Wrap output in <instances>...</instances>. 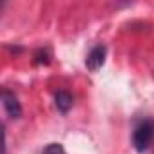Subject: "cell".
Segmentation results:
<instances>
[{
	"label": "cell",
	"mask_w": 154,
	"mask_h": 154,
	"mask_svg": "<svg viewBox=\"0 0 154 154\" xmlns=\"http://www.w3.org/2000/svg\"><path fill=\"white\" fill-rule=\"evenodd\" d=\"M154 140V123L150 120L141 122L132 132V145L138 152H145Z\"/></svg>",
	"instance_id": "1"
},
{
	"label": "cell",
	"mask_w": 154,
	"mask_h": 154,
	"mask_svg": "<svg viewBox=\"0 0 154 154\" xmlns=\"http://www.w3.org/2000/svg\"><path fill=\"white\" fill-rule=\"evenodd\" d=\"M49 62H51V54H49L47 49H38V51L35 53V63H44V65H47Z\"/></svg>",
	"instance_id": "5"
},
{
	"label": "cell",
	"mask_w": 154,
	"mask_h": 154,
	"mask_svg": "<svg viewBox=\"0 0 154 154\" xmlns=\"http://www.w3.org/2000/svg\"><path fill=\"white\" fill-rule=\"evenodd\" d=\"M2 105H4L8 116H11V118H20L22 116V105H20L18 98L13 93L6 91V89L2 91Z\"/></svg>",
	"instance_id": "3"
},
{
	"label": "cell",
	"mask_w": 154,
	"mask_h": 154,
	"mask_svg": "<svg viewBox=\"0 0 154 154\" xmlns=\"http://www.w3.org/2000/svg\"><path fill=\"white\" fill-rule=\"evenodd\" d=\"M105 56H107V47L103 45V44H98V45H94L91 51H89V54H87V58H85V67L89 69V71H98L103 63H105Z\"/></svg>",
	"instance_id": "2"
},
{
	"label": "cell",
	"mask_w": 154,
	"mask_h": 154,
	"mask_svg": "<svg viewBox=\"0 0 154 154\" xmlns=\"http://www.w3.org/2000/svg\"><path fill=\"white\" fill-rule=\"evenodd\" d=\"M42 154H65V150H63V147H62L60 143H49V145L44 149Z\"/></svg>",
	"instance_id": "6"
},
{
	"label": "cell",
	"mask_w": 154,
	"mask_h": 154,
	"mask_svg": "<svg viewBox=\"0 0 154 154\" xmlns=\"http://www.w3.org/2000/svg\"><path fill=\"white\" fill-rule=\"evenodd\" d=\"M54 100H56V102H54V103H56V109H58L60 112H63V114L72 107V96H71L67 91H58Z\"/></svg>",
	"instance_id": "4"
}]
</instances>
